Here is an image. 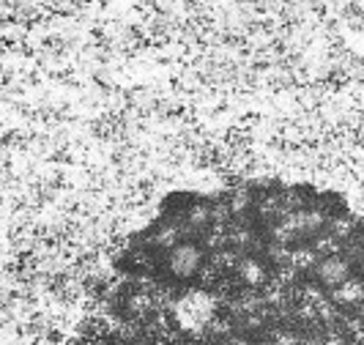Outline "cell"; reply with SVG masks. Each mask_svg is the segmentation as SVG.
Returning <instances> with one entry per match:
<instances>
[{
    "label": "cell",
    "mask_w": 364,
    "mask_h": 345,
    "mask_svg": "<svg viewBox=\"0 0 364 345\" xmlns=\"http://www.w3.org/2000/svg\"><path fill=\"white\" fill-rule=\"evenodd\" d=\"M105 345H364V217L312 184L178 189L118 250Z\"/></svg>",
    "instance_id": "obj_1"
}]
</instances>
